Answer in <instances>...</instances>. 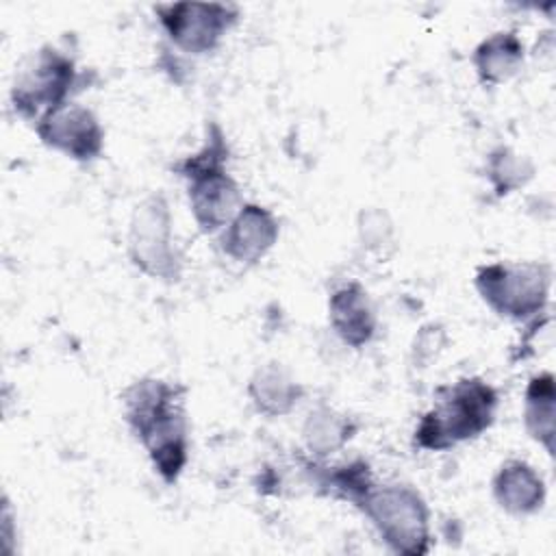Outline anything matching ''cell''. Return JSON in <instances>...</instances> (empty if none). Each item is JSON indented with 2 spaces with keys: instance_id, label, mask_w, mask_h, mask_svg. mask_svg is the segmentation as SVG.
Wrapping results in <instances>:
<instances>
[{
  "instance_id": "52a82bcc",
  "label": "cell",
  "mask_w": 556,
  "mask_h": 556,
  "mask_svg": "<svg viewBox=\"0 0 556 556\" xmlns=\"http://www.w3.org/2000/svg\"><path fill=\"white\" fill-rule=\"evenodd\" d=\"M128 252L132 263L148 276L178 280L180 256L172 237V215L163 195L146 198L130 222Z\"/></svg>"
},
{
  "instance_id": "30bf717a",
  "label": "cell",
  "mask_w": 556,
  "mask_h": 556,
  "mask_svg": "<svg viewBox=\"0 0 556 556\" xmlns=\"http://www.w3.org/2000/svg\"><path fill=\"white\" fill-rule=\"evenodd\" d=\"M278 232L280 228L271 211L258 204H243L222 230L219 245L232 261L252 265L274 248Z\"/></svg>"
},
{
  "instance_id": "8fae6325",
  "label": "cell",
  "mask_w": 556,
  "mask_h": 556,
  "mask_svg": "<svg viewBox=\"0 0 556 556\" xmlns=\"http://www.w3.org/2000/svg\"><path fill=\"white\" fill-rule=\"evenodd\" d=\"M330 324L343 343L361 348L371 341L376 330V315L367 291L358 282H348L330 295Z\"/></svg>"
},
{
  "instance_id": "277c9868",
  "label": "cell",
  "mask_w": 556,
  "mask_h": 556,
  "mask_svg": "<svg viewBox=\"0 0 556 556\" xmlns=\"http://www.w3.org/2000/svg\"><path fill=\"white\" fill-rule=\"evenodd\" d=\"M356 506L393 552L415 556L428 549V506L413 486L371 484Z\"/></svg>"
},
{
  "instance_id": "5b68a950",
  "label": "cell",
  "mask_w": 556,
  "mask_h": 556,
  "mask_svg": "<svg viewBox=\"0 0 556 556\" xmlns=\"http://www.w3.org/2000/svg\"><path fill=\"white\" fill-rule=\"evenodd\" d=\"M76 83V63L63 50L43 46L33 52L17 70L11 102L26 119H39L46 111L67 102Z\"/></svg>"
},
{
  "instance_id": "e0dca14e",
  "label": "cell",
  "mask_w": 556,
  "mask_h": 556,
  "mask_svg": "<svg viewBox=\"0 0 556 556\" xmlns=\"http://www.w3.org/2000/svg\"><path fill=\"white\" fill-rule=\"evenodd\" d=\"M489 178L500 195L517 189L530 178V167L508 148H500L489 156Z\"/></svg>"
},
{
  "instance_id": "ba28073f",
  "label": "cell",
  "mask_w": 556,
  "mask_h": 556,
  "mask_svg": "<svg viewBox=\"0 0 556 556\" xmlns=\"http://www.w3.org/2000/svg\"><path fill=\"white\" fill-rule=\"evenodd\" d=\"M156 15L167 37L185 52L204 54L217 48L226 30L237 20V9L230 4L174 2L159 4Z\"/></svg>"
},
{
  "instance_id": "4fadbf2b",
  "label": "cell",
  "mask_w": 556,
  "mask_h": 556,
  "mask_svg": "<svg viewBox=\"0 0 556 556\" xmlns=\"http://www.w3.org/2000/svg\"><path fill=\"white\" fill-rule=\"evenodd\" d=\"M473 67L484 85L508 80L523 63V43L510 30H500L480 41L473 50Z\"/></svg>"
},
{
  "instance_id": "3957f363",
  "label": "cell",
  "mask_w": 556,
  "mask_h": 556,
  "mask_svg": "<svg viewBox=\"0 0 556 556\" xmlns=\"http://www.w3.org/2000/svg\"><path fill=\"white\" fill-rule=\"evenodd\" d=\"M228 146L213 124L206 143L187 156L178 172L189 180V206L202 232L224 230L243 206L239 185L226 172Z\"/></svg>"
},
{
  "instance_id": "8992f818",
  "label": "cell",
  "mask_w": 556,
  "mask_h": 556,
  "mask_svg": "<svg viewBox=\"0 0 556 556\" xmlns=\"http://www.w3.org/2000/svg\"><path fill=\"white\" fill-rule=\"evenodd\" d=\"M549 269L539 263H491L478 269L476 289L504 317L526 319L547 300Z\"/></svg>"
},
{
  "instance_id": "7a4b0ae2",
  "label": "cell",
  "mask_w": 556,
  "mask_h": 556,
  "mask_svg": "<svg viewBox=\"0 0 556 556\" xmlns=\"http://www.w3.org/2000/svg\"><path fill=\"white\" fill-rule=\"evenodd\" d=\"M497 395L480 378H463L437 391V404L428 410L417 430L415 443L424 450H447L473 439L493 424Z\"/></svg>"
},
{
  "instance_id": "2e32d148",
  "label": "cell",
  "mask_w": 556,
  "mask_h": 556,
  "mask_svg": "<svg viewBox=\"0 0 556 556\" xmlns=\"http://www.w3.org/2000/svg\"><path fill=\"white\" fill-rule=\"evenodd\" d=\"M352 430L354 428L348 417L337 415L326 406H319L308 415L304 424V441L313 454L326 456L345 445L352 437Z\"/></svg>"
},
{
  "instance_id": "6da1fadb",
  "label": "cell",
  "mask_w": 556,
  "mask_h": 556,
  "mask_svg": "<svg viewBox=\"0 0 556 556\" xmlns=\"http://www.w3.org/2000/svg\"><path fill=\"white\" fill-rule=\"evenodd\" d=\"M124 415L154 469L174 482L187 465V419L180 391L159 378H141L124 391Z\"/></svg>"
},
{
  "instance_id": "9a60e30c",
  "label": "cell",
  "mask_w": 556,
  "mask_h": 556,
  "mask_svg": "<svg viewBox=\"0 0 556 556\" xmlns=\"http://www.w3.org/2000/svg\"><path fill=\"white\" fill-rule=\"evenodd\" d=\"M554 378L552 374L534 376L526 391V428L545 450L554 452Z\"/></svg>"
},
{
  "instance_id": "9c48e42d",
  "label": "cell",
  "mask_w": 556,
  "mask_h": 556,
  "mask_svg": "<svg viewBox=\"0 0 556 556\" xmlns=\"http://www.w3.org/2000/svg\"><path fill=\"white\" fill-rule=\"evenodd\" d=\"M35 130L41 143L76 161H91L102 152L104 132L98 117L72 100L46 111Z\"/></svg>"
},
{
  "instance_id": "5bb4252c",
  "label": "cell",
  "mask_w": 556,
  "mask_h": 556,
  "mask_svg": "<svg viewBox=\"0 0 556 556\" xmlns=\"http://www.w3.org/2000/svg\"><path fill=\"white\" fill-rule=\"evenodd\" d=\"M250 397L265 415H285L302 397V387L278 365L261 367L250 380Z\"/></svg>"
},
{
  "instance_id": "7c38bea8",
  "label": "cell",
  "mask_w": 556,
  "mask_h": 556,
  "mask_svg": "<svg viewBox=\"0 0 556 556\" xmlns=\"http://www.w3.org/2000/svg\"><path fill=\"white\" fill-rule=\"evenodd\" d=\"M497 504L513 515H530L541 508L545 489L541 476L523 460H506L493 478Z\"/></svg>"
}]
</instances>
